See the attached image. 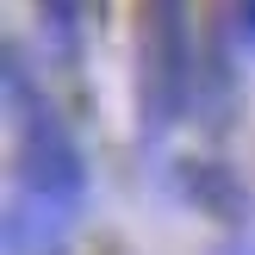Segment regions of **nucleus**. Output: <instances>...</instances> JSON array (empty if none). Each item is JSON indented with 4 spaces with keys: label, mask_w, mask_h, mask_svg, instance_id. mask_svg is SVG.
<instances>
[{
    "label": "nucleus",
    "mask_w": 255,
    "mask_h": 255,
    "mask_svg": "<svg viewBox=\"0 0 255 255\" xmlns=\"http://www.w3.org/2000/svg\"><path fill=\"white\" fill-rule=\"evenodd\" d=\"M37 19H44L50 44L62 50V56H75V31H81V0H31Z\"/></svg>",
    "instance_id": "4"
},
{
    "label": "nucleus",
    "mask_w": 255,
    "mask_h": 255,
    "mask_svg": "<svg viewBox=\"0 0 255 255\" xmlns=\"http://www.w3.org/2000/svg\"><path fill=\"white\" fill-rule=\"evenodd\" d=\"M174 193L187 199L193 212H206V218H218V224H243V181H237L224 162H212V156H181L174 162Z\"/></svg>",
    "instance_id": "3"
},
{
    "label": "nucleus",
    "mask_w": 255,
    "mask_h": 255,
    "mask_svg": "<svg viewBox=\"0 0 255 255\" xmlns=\"http://www.w3.org/2000/svg\"><path fill=\"white\" fill-rule=\"evenodd\" d=\"M199 112V31L193 0H137V119L162 143Z\"/></svg>",
    "instance_id": "2"
},
{
    "label": "nucleus",
    "mask_w": 255,
    "mask_h": 255,
    "mask_svg": "<svg viewBox=\"0 0 255 255\" xmlns=\"http://www.w3.org/2000/svg\"><path fill=\"white\" fill-rule=\"evenodd\" d=\"M224 12H231V31H237V50H255V0H224Z\"/></svg>",
    "instance_id": "5"
},
{
    "label": "nucleus",
    "mask_w": 255,
    "mask_h": 255,
    "mask_svg": "<svg viewBox=\"0 0 255 255\" xmlns=\"http://www.w3.org/2000/svg\"><path fill=\"white\" fill-rule=\"evenodd\" d=\"M212 255H255V243H243V237H224V243L212 249Z\"/></svg>",
    "instance_id": "6"
},
{
    "label": "nucleus",
    "mask_w": 255,
    "mask_h": 255,
    "mask_svg": "<svg viewBox=\"0 0 255 255\" xmlns=\"http://www.w3.org/2000/svg\"><path fill=\"white\" fill-rule=\"evenodd\" d=\"M0 69H6V112H12V143H19V181L44 212H75L87 199V162L75 143L69 119L56 112L50 87L25 62V44L6 37L0 44Z\"/></svg>",
    "instance_id": "1"
}]
</instances>
